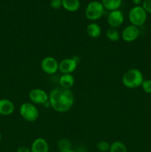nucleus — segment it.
<instances>
[{
  "label": "nucleus",
  "mask_w": 151,
  "mask_h": 152,
  "mask_svg": "<svg viewBox=\"0 0 151 152\" xmlns=\"http://www.w3.org/2000/svg\"><path fill=\"white\" fill-rule=\"evenodd\" d=\"M48 95L50 107L59 113L67 112L71 109L75 101V96L70 89L55 88Z\"/></svg>",
  "instance_id": "nucleus-1"
},
{
  "label": "nucleus",
  "mask_w": 151,
  "mask_h": 152,
  "mask_svg": "<svg viewBox=\"0 0 151 152\" xmlns=\"http://www.w3.org/2000/svg\"><path fill=\"white\" fill-rule=\"evenodd\" d=\"M143 74L137 68H130L124 73L121 78L123 85L127 88H136L142 86L144 81Z\"/></svg>",
  "instance_id": "nucleus-2"
},
{
  "label": "nucleus",
  "mask_w": 151,
  "mask_h": 152,
  "mask_svg": "<svg viewBox=\"0 0 151 152\" xmlns=\"http://www.w3.org/2000/svg\"><path fill=\"white\" fill-rule=\"evenodd\" d=\"M105 13V7L102 2L99 1H92L86 7L84 14L86 18L90 21H96L100 19Z\"/></svg>",
  "instance_id": "nucleus-3"
},
{
  "label": "nucleus",
  "mask_w": 151,
  "mask_h": 152,
  "mask_svg": "<svg viewBox=\"0 0 151 152\" xmlns=\"http://www.w3.org/2000/svg\"><path fill=\"white\" fill-rule=\"evenodd\" d=\"M19 114L24 120L30 123L35 122L39 116L38 108L32 102H25L22 104L19 108Z\"/></svg>",
  "instance_id": "nucleus-4"
},
{
  "label": "nucleus",
  "mask_w": 151,
  "mask_h": 152,
  "mask_svg": "<svg viewBox=\"0 0 151 152\" xmlns=\"http://www.w3.org/2000/svg\"><path fill=\"white\" fill-rule=\"evenodd\" d=\"M147 12L142 6H135L129 12V20L131 25L135 26H142L147 20Z\"/></svg>",
  "instance_id": "nucleus-5"
},
{
  "label": "nucleus",
  "mask_w": 151,
  "mask_h": 152,
  "mask_svg": "<svg viewBox=\"0 0 151 152\" xmlns=\"http://www.w3.org/2000/svg\"><path fill=\"white\" fill-rule=\"evenodd\" d=\"M59 64L57 59L53 56H46L41 62V68L45 74L52 75L59 71Z\"/></svg>",
  "instance_id": "nucleus-6"
},
{
  "label": "nucleus",
  "mask_w": 151,
  "mask_h": 152,
  "mask_svg": "<svg viewBox=\"0 0 151 152\" xmlns=\"http://www.w3.org/2000/svg\"><path fill=\"white\" fill-rule=\"evenodd\" d=\"M30 100L34 104L44 105L49 100V95L45 91L41 88H33L28 94Z\"/></svg>",
  "instance_id": "nucleus-7"
},
{
  "label": "nucleus",
  "mask_w": 151,
  "mask_h": 152,
  "mask_svg": "<svg viewBox=\"0 0 151 152\" xmlns=\"http://www.w3.org/2000/svg\"><path fill=\"white\" fill-rule=\"evenodd\" d=\"M78 63V60L76 59V56L73 58H65L59 62V71L62 74H72L76 69Z\"/></svg>",
  "instance_id": "nucleus-8"
},
{
  "label": "nucleus",
  "mask_w": 151,
  "mask_h": 152,
  "mask_svg": "<svg viewBox=\"0 0 151 152\" xmlns=\"http://www.w3.org/2000/svg\"><path fill=\"white\" fill-rule=\"evenodd\" d=\"M140 36V29L139 27L133 25H127L121 33V38L126 42H133Z\"/></svg>",
  "instance_id": "nucleus-9"
},
{
  "label": "nucleus",
  "mask_w": 151,
  "mask_h": 152,
  "mask_svg": "<svg viewBox=\"0 0 151 152\" xmlns=\"http://www.w3.org/2000/svg\"><path fill=\"white\" fill-rule=\"evenodd\" d=\"M124 22V15L119 10L110 11L107 17V23L110 28H117L121 26Z\"/></svg>",
  "instance_id": "nucleus-10"
},
{
  "label": "nucleus",
  "mask_w": 151,
  "mask_h": 152,
  "mask_svg": "<svg viewBox=\"0 0 151 152\" xmlns=\"http://www.w3.org/2000/svg\"><path fill=\"white\" fill-rule=\"evenodd\" d=\"M30 150L31 152H49V144L44 138H36L33 141Z\"/></svg>",
  "instance_id": "nucleus-11"
},
{
  "label": "nucleus",
  "mask_w": 151,
  "mask_h": 152,
  "mask_svg": "<svg viewBox=\"0 0 151 152\" xmlns=\"http://www.w3.org/2000/svg\"><path fill=\"white\" fill-rule=\"evenodd\" d=\"M15 106L13 102L8 99H0V115L9 116L13 113Z\"/></svg>",
  "instance_id": "nucleus-12"
},
{
  "label": "nucleus",
  "mask_w": 151,
  "mask_h": 152,
  "mask_svg": "<svg viewBox=\"0 0 151 152\" xmlns=\"http://www.w3.org/2000/svg\"><path fill=\"white\" fill-rule=\"evenodd\" d=\"M60 87L65 89H70L75 83V79L72 74H62L59 80Z\"/></svg>",
  "instance_id": "nucleus-13"
},
{
  "label": "nucleus",
  "mask_w": 151,
  "mask_h": 152,
  "mask_svg": "<svg viewBox=\"0 0 151 152\" xmlns=\"http://www.w3.org/2000/svg\"><path fill=\"white\" fill-rule=\"evenodd\" d=\"M86 33L90 37L93 39L98 38L102 34V28L97 23H90L86 28Z\"/></svg>",
  "instance_id": "nucleus-14"
},
{
  "label": "nucleus",
  "mask_w": 151,
  "mask_h": 152,
  "mask_svg": "<svg viewBox=\"0 0 151 152\" xmlns=\"http://www.w3.org/2000/svg\"><path fill=\"white\" fill-rule=\"evenodd\" d=\"M62 7L69 12H76L79 9V0H62Z\"/></svg>",
  "instance_id": "nucleus-15"
},
{
  "label": "nucleus",
  "mask_w": 151,
  "mask_h": 152,
  "mask_svg": "<svg viewBox=\"0 0 151 152\" xmlns=\"http://www.w3.org/2000/svg\"><path fill=\"white\" fill-rule=\"evenodd\" d=\"M122 0H102V4H103L105 9L108 10H118L121 5Z\"/></svg>",
  "instance_id": "nucleus-16"
},
{
  "label": "nucleus",
  "mask_w": 151,
  "mask_h": 152,
  "mask_svg": "<svg viewBox=\"0 0 151 152\" xmlns=\"http://www.w3.org/2000/svg\"><path fill=\"white\" fill-rule=\"evenodd\" d=\"M109 152H127V149L122 142L114 141L110 144Z\"/></svg>",
  "instance_id": "nucleus-17"
},
{
  "label": "nucleus",
  "mask_w": 151,
  "mask_h": 152,
  "mask_svg": "<svg viewBox=\"0 0 151 152\" xmlns=\"http://www.w3.org/2000/svg\"><path fill=\"white\" fill-rule=\"evenodd\" d=\"M106 37L108 40L113 42H118L120 39V34L116 28H110L106 31Z\"/></svg>",
  "instance_id": "nucleus-18"
},
{
  "label": "nucleus",
  "mask_w": 151,
  "mask_h": 152,
  "mask_svg": "<svg viewBox=\"0 0 151 152\" xmlns=\"http://www.w3.org/2000/svg\"><path fill=\"white\" fill-rule=\"evenodd\" d=\"M110 147V144L108 143L107 141H100L96 145V148L101 152H107L109 151Z\"/></svg>",
  "instance_id": "nucleus-19"
},
{
  "label": "nucleus",
  "mask_w": 151,
  "mask_h": 152,
  "mask_svg": "<svg viewBox=\"0 0 151 152\" xmlns=\"http://www.w3.org/2000/svg\"><path fill=\"white\" fill-rule=\"evenodd\" d=\"M57 146L59 150L64 149V148H69L72 147V144L70 140L67 139H61L58 141Z\"/></svg>",
  "instance_id": "nucleus-20"
},
{
  "label": "nucleus",
  "mask_w": 151,
  "mask_h": 152,
  "mask_svg": "<svg viewBox=\"0 0 151 152\" xmlns=\"http://www.w3.org/2000/svg\"><path fill=\"white\" fill-rule=\"evenodd\" d=\"M141 86L145 93L151 94V80H144Z\"/></svg>",
  "instance_id": "nucleus-21"
},
{
  "label": "nucleus",
  "mask_w": 151,
  "mask_h": 152,
  "mask_svg": "<svg viewBox=\"0 0 151 152\" xmlns=\"http://www.w3.org/2000/svg\"><path fill=\"white\" fill-rule=\"evenodd\" d=\"M50 5L53 9H59L62 7V0H50Z\"/></svg>",
  "instance_id": "nucleus-22"
},
{
  "label": "nucleus",
  "mask_w": 151,
  "mask_h": 152,
  "mask_svg": "<svg viewBox=\"0 0 151 152\" xmlns=\"http://www.w3.org/2000/svg\"><path fill=\"white\" fill-rule=\"evenodd\" d=\"M142 7L147 13H151V0H144L142 3Z\"/></svg>",
  "instance_id": "nucleus-23"
},
{
  "label": "nucleus",
  "mask_w": 151,
  "mask_h": 152,
  "mask_svg": "<svg viewBox=\"0 0 151 152\" xmlns=\"http://www.w3.org/2000/svg\"><path fill=\"white\" fill-rule=\"evenodd\" d=\"M16 152H31L30 148L25 146V145H22L19 146L16 150Z\"/></svg>",
  "instance_id": "nucleus-24"
},
{
  "label": "nucleus",
  "mask_w": 151,
  "mask_h": 152,
  "mask_svg": "<svg viewBox=\"0 0 151 152\" xmlns=\"http://www.w3.org/2000/svg\"><path fill=\"white\" fill-rule=\"evenodd\" d=\"M59 152H76L74 150L72 149V148H64V149L59 150Z\"/></svg>",
  "instance_id": "nucleus-25"
},
{
  "label": "nucleus",
  "mask_w": 151,
  "mask_h": 152,
  "mask_svg": "<svg viewBox=\"0 0 151 152\" xmlns=\"http://www.w3.org/2000/svg\"><path fill=\"white\" fill-rule=\"evenodd\" d=\"M142 0H133V2L135 4H136V6H139V4L142 3Z\"/></svg>",
  "instance_id": "nucleus-26"
},
{
  "label": "nucleus",
  "mask_w": 151,
  "mask_h": 152,
  "mask_svg": "<svg viewBox=\"0 0 151 152\" xmlns=\"http://www.w3.org/2000/svg\"><path fill=\"white\" fill-rule=\"evenodd\" d=\"M1 134L0 133V141H1Z\"/></svg>",
  "instance_id": "nucleus-27"
},
{
  "label": "nucleus",
  "mask_w": 151,
  "mask_h": 152,
  "mask_svg": "<svg viewBox=\"0 0 151 152\" xmlns=\"http://www.w3.org/2000/svg\"><path fill=\"white\" fill-rule=\"evenodd\" d=\"M0 117H1V115H0Z\"/></svg>",
  "instance_id": "nucleus-28"
}]
</instances>
